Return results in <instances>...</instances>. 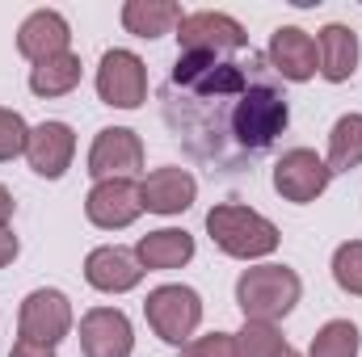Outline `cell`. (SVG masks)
Listing matches in <instances>:
<instances>
[{"label":"cell","mask_w":362,"mask_h":357,"mask_svg":"<svg viewBox=\"0 0 362 357\" xmlns=\"http://www.w3.org/2000/svg\"><path fill=\"white\" fill-rule=\"evenodd\" d=\"M139 193H144V210H152V214H181V210L194 206L198 181L189 177L185 169H156L139 185Z\"/></svg>","instance_id":"16"},{"label":"cell","mask_w":362,"mask_h":357,"mask_svg":"<svg viewBox=\"0 0 362 357\" xmlns=\"http://www.w3.org/2000/svg\"><path fill=\"white\" fill-rule=\"evenodd\" d=\"M13 206H17V202H13V193L0 185V227H8V219H13Z\"/></svg>","instance_id":"29"},{"label":"cell","mask_w":362,"mask_h":357,"mask_svg":"<svg viewBox=\"0 0 362 357\" xmlns=\"http://www.w3.org/2000/svg\"><path fill=\"white\" fill-rule=\"evenodd\" d=\"M85 214L93 227L101 231H122L144 214V193L131 177H114V181H97L85 198Z\"/></svg>","instance_id":"8"},{"label":"cell","mask_w":362,"mask_h":357,"mask_svg":"<svg viewBox=\"0 0 362 357\" xmlns=\"http://www.w3.org/2000/svg\"><path fill=\"white\" fill-rule=\"evenodd\" d=\"M270 63H274V72H278L282 80H295V85L312 80V76L320 72L316 38L303 34L299 25H278V30L270 34Z\"/></svg>","instance_id":"13"},{"label":"cell","mask_w":362,"mask_h":357,"mask_svg":"<svg viewBox=\"0 0 362 357\" xmlns=\"http://www.w3.org/2000/svg\"><path fill=\"white\" fill-rule=\"evenodd\" d=\"M17 324H21V341H38V345L55 349L72 332V303H68L64 290H51V286L30 290L25 303H21Z\"/></svg>","instance_id":"6"},{"label":"cell","mask_w":362,"mask_h":357,"mask_svg":"<svg viewBox=\"0 0 362 357\" xmlns=\"http://www.w3.org/2000/svg\"><path fill=\"white\" fill-rule=\"evenodd\" d=\"M68 42H72V30H68L64 13H55V8L30 13L21 21V30H17V51L30 63H47L55 55H68Z\"/></svg>","instance_id":"14"},{"label":"cell","mask_w":362,"mask_h":357,"mask_svg":"<svg viewBox=\"0 0 362 357\" xmlns=\"http://www.w3.org/2000/svg\"><path fill=\"white\" fill-rule=\"evenodd\" d=\"M135 332L118 307H93L81 320V353L85 357H131Z\"/></svg>","instance_id":"11"},{"label":"cell","mask_w":362,"mask_h":357,"mask_svg":"<svg viewBox=\"0 0 362 357\" xmlns=\"http://www.w3.org/2000/svg\"><path fill=\"white\" fill-rule=\"evenodd\" d=\"M316 51H320V76L329 85H346L358 72V34L350 25H325Z\"/></svg>","instance_id":"17"},{"label":"cell","mask_w":362,"mask_h":357,"mask_svg":"<svg viewBox=\"0 0 362 357\" xmlns=\"http://www.w3.org/2000/svg\"><path fill=\"white\" fill-rule=\"evenodd\" d=\"M85 277H89L93 290L101 294H122V290H135L139 277H144V265L131 248H118V244H101L93 248L89 261H85Z\"/></svg>","instance_id":"15"},{"label":"cell","mask_w":362,"mask_h":357,"mask_svg":"<svg viewBox=\"0 0 362 357\" xmlns=\"http://www.w3.org/2000/svg\"><path fill=\"white\" fill-rule=\"evenodd\" d=\"M181 4L173 0H127L122 4V25L135 34V38H160L169 34L173 25H181Z\"/></svg>","instance_id":"19"},{"label":"cell","mask_w":362,"mask_h":357,"mask_svg":"<svg viewBox=\"0 0 362 357\" xmlns=\"http://www.w3.org/2000/svg\"><path fill=\"white\" fill-rule=\"evenodd\" d=\"M282 349H286V341L274 324L245 320V328L236 332V357H278Z\"/></svg>","instance_id":"23"},{"label":"cell","mask_w":362,"mask_h":357,"mask_svg":"<svg viewBox=\"0 0 362 357\" xmlns=\"http://www.w3.org/2000/svg\"><path fill=\"white\" fill-rule=\"evenodd\" d=\"M278 357H299V353H295V349H291V345H286V349H282V353H278Z\"/></svg>","instance_id":"30"},{"label":"cell","mask_w":362,"mask_h":357,"mask_svg":"<svg viewBox=\"0 0 362 357\" xmlns=\"http://www.w3.org/2000/svg\"><path fill=\"white\" fill-rule=\"evenodd\" d=\"M299 294H303V282L286 265H253L236 282V303H240L245 320H257V324H274V320L291 315Z\"/></svg>","instance_id":"2"},{"label":"cell","mask_w":362,"mask_h":357,"mask_svg":"<svg viewBox=\"0 0 362 357\" xmlns=\"http://www.w3.org/2000/svg\"><path fill=\"white\" fill-rule=\"evenodd\" d=\"M17 248H21V244H17V236H13L8 227H0V269L17 257Z\"/></svg>","instance_id":"28"},{"label":"cell","mask_w":362,"mask_h":357,"mask_svg":"<svg viewBox=\"0 0 362 357\" xmlns=\"http://www.w3.org/2000/svg\"><path fill=\"white\" fill-rule=\"evenodd\" d=\"M76 85H81V55H72V51L30 68V92L34 97H68Z\"/></svg>","instance_id":"20"},{"label":"cell","mask_w":362,"mask_h":357,"mask_svg":"<svg viewBox=\"0 0 362 357\" xmlns=\"http://www.w3.org/2000/svg\"><path fill=\"white\" fill-rule=\"evenodd\" d=\"M8 357H55V349L51 345H38V341H17Z\"/></svg>","instance_id":"27"},{"label":"cell","mask_w":362,"mask_h":357,"mask_svg":"<svg viewBox=\"0 0 362 357\" xmlns=\"http://www.w3.org/2000/svg\"><path fill=\"white\" fill-rule=\"evenodd\" d=\"M135 257H139L144 269H181L185 261H194V236L181 231V227L148 231V236L135 244Z\"/></svg>","instance_id":"18"},{"label":"cell","mask_w":362,"mask_h":357,"mask_svg":"<svg viewBox=\"0 0 362 357\" xmlns=\"http://www.w3.org/2000/svg\"><path fill=\"white\" fill-rule=\"evenodd\" d=\"M206 231H211L215 248L236 257V261H257V257H270L278 248V227L266 214H257L249 206H236V202L215 206L206 214Z\"/></svg>","instance_id":"1"},{"label":"cell","mask_w":362,"mask_h":357,"mask_svg":"<svg viewBox=\"0 0 362 357\" xmlns=\"http://www.w3.org/2000/svg\"><path fill=\"white\" fill-rule=\"evenodd\" d=\"M329 164L316 156V152H308V147H295V152H286L278 164H274V189H278V198H286V202H295V206H308V202H316L325 189H329Z\"/></svg>","instance_id":"9"},{"label":"cell","mask_w":362,"mask_h":357,"mask_svg":"<svg viewBox=\"0 0 362 357\" xmlns=\"http://www.w3.org/2000/svg\"><path fill=\"white\" fill-rule=\"evenodd\" d=\"M181 357H236V337L232 332H211L189 345H181Z\"/></svg>","instance_id":"26"},{"label":"cell","mask_w":362,"mask_h":357,"mask_svg":"<svg viewBox=\"0 0 362 357\" xmlns=\"http://www.w3.org/2000/svg\"><path fill=\"white\" fill-rule=\"evenodd\" d=\"M333 282L346 294H362V240H350L333 253Z\"/></svg>","instance_id":"24"},{"label":"cell","mask_w":362,"mask_h":357,"mask_svg":"<svg viewBox=\"0 0 362 357\" xmlns=\"http://www.w3.org/2000/svg\"><path fill=\"white\" fill-rule=\"evenodd\" d=\"M72 156H76V135H72L68 122H42V126H34L30 139H25V160H30V169L47 181L64 177L68 164H72Z\"/></svg>","instance_id":"12"},{"label":"cell","mask_w":362,"mask_h":357,"mask_svg":"<svg viewBox=\"0 0 362 357\" xmlns=\"http://www.w3.org/2000/svg\"><path fill=\"white\" fill-rule=\"evenodd\" d=\"M329 173H350L362 164V114H346L329 131Z\"/></svg>","instance_id":"21"},{"label":"cell","mask_w":362,"mask_h":357,"mask_svg":"<svg viewBox=\"0 0 362 357\" xmlns=\"http://www.w3.org/2000/svg\"><path fill=\"white\" fill-rule=\"evenodd\" d=\"M144 169V143L127 126H105L97 131L89 147V177L114 181V177H135Z\"/></svg>","instance_id":"10"},{"label":"cell","mask_w":362,"mask_h":357,"mask_svg":"<svg viewBox=\"0 0 362 357\" xmlns=\"http://www.w3.org/2000/svg\"><path fill=\"white\" fill-rule=\"evenodd\" d=\"M144 315L165 345H189L194 328L202 324V298L189 286H156L144 303Z\"/></svg>","instance_id":"4"},{"label":"cell","mask_w":362,"mask_h":357,"mask_svg":"<svg viewBox=\"0 0 362 357\" xmlns=\"http://www.w3.org/2000/svg\"><path fill=\"white\" fill-rule=\"evenodd\" d=\"M286 122H291V109H286V97L266 85V80H249V89L240 92V101H236V109H232V135H236V143L240 147H249V152H262V147H270L274 139L286 131Z\"/></svg>","instance_id":"3"},{"label":"cell","mask_w":362,"mask_h":357,"mask_svg":"<svg viewBox=\"0 0 362 357\" xmlns=\"http://www.w3.org/2000/svg\"><path fill=\"white\" fill-rule=\"evenodd\" d=\"M25 139H30L25 118L17 109H0V164L13 156H25Z\"/></svg>","instance_id":"25"},{"label":"cell","mask_w":362,"mask_h":357,"mask_svg":"<svg viewBox=\"0 0 362 357\" xmlns=\"http://www.w3.org/2000/svg\"><path fill=\"white\" fill-rule=\"evenodd\" d=\"M358 349H362L358 324H350V320H329V324L312 337L308 357H358Z\"/></svg>","instance_id":"22"},{"label":"cell","mask_w":362,"mask_h":357,"mask_svg":"<svg viewBox=\"0 0 362 357\" xmlns=\"http://www.w3.org/2000/svg\"><path fill=\"white\" fill-rule=\"evenodd\" d=\"M97 97L114 109H139L148 101V68L135 51H105L97 68Z\"/></svg>","instance_id":"5"},{"label":"cell","mask_w":362,"mask_h":357,"mask_svg":"<svg viewBox=\"0 0 362 357\" xmlns=\"http://www.w3.org/2000/svg\"><path fill=\"white\" fill-rule=\"evenodd\" d=\"M177 42L181 51H202V55H228V51H240L249 42L245 25L228 13H215V8H202V13H185L177 25Z\"/></svg>","instance_id":"7"}]
</instances>
